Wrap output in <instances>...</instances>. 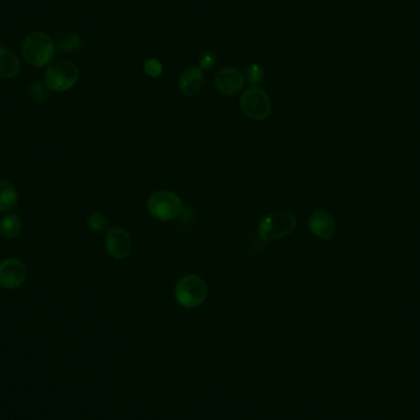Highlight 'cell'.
Segmentation results:
<instances>
[{
    "instance_id": "8fae6325",
    "label": "cell",
    "mask_w": 420,
    "mask_h": 420,
    "mask_svg": "<svg viewBox=\"0 0 420 420\" xmlns=\"http://www.w3.org/2000/svg\"><path fill=\"white\" fill-rule=\"evenodd\" d=\"M309 226H310L311 233H314L316 238L324 241L333 238L336 233V223L333 218L326 210H315L310 215Z\"/></svg>"
},
{
    "instance_id": "7c38bea8",
    "label": "cell",
    "mask_w": 420,
    "mask_h": 420,
    "mask_svg": "<svg viewBox=\"0 0 420 420\" xmlns=\"http://www.w3.org/2000/svg\"><path fill=\"white\" fill-rule=\"evenodd\" d=\"M21 70V63L14 52L0 47V79H13Z\"/></svg>"
},
{
    "instance_id": "2e32d148",
    "label": "cell",
    "mask_w": 420,
    "mask_h": 420,
    "mask_svg": "<svg viewBox=\"0 0 420 420\" xmlns=\"http://www.w3.org/2000/svg\"><path fill=\"white\" fill-rule=\"evenodd\" d=\"M246 78L252 87H258L265 79V72L260 65H251L247 68Z\"/></svg>"
},
{
    "instance_id": "6da1fadb",
    "label": "cell",
    "mask_w": 420,
    "mask_h": 420,
    "mask_svg": "<svg viewBox=\"0 0 420 420\" xmlns=\"http://www.w3.org/2000/svg\"><path fill=\"white\" fill-rule=\"evenodd\" d=\"M21 52L28 65L42 68L50 65L55 58V42L47 33L35 31L25 37Z\"/></svg>"
},
{
    "instance_id": "9a60e30c",
    "label": "cell",
    "mask_w": 420,
    "mask_h": 420,
    "mask_svg": "<svg viewBox=\"0 0 420 420\" xmlns=\"http://www.w3.org/2000/svg\"><path fill=\"white\" fill-rule=\"evenodd\" d=\"M87 226L94 233H102L109 226V220L106 218V215L102 214L100 211H94L87 218Z\"/></svg>"
},
{
    "instance_id": "e0dca14e",
    "label": "cell",
    "mask_w": 420,
    "mask_h": 420,
    "mask_svg": "<svg viewBox=\"0 0 420 420\" xmlns=\"http://www.w3.org/2000/svg\"><path fill=\"white\" fill-rule=\"evenodd\" d=\"M80 37L78 35H75V33H69L67 36L63 37V40L60 41V48L62 50H65V52H68V53H72V52H75V50H78L80 48Z\"/></svg>"
},
{
    "instance_id": "277c9868",
    "label": "cell",
    "mask_w": 420,
    "mask_h": 420,
    "mask_svg": "<svg viewBox=\"0 0 420 420\" xmlns=\"http://www.w3.org/2000/svg\"><path fill=\"white\" fill-rule=\"evenodd\" d=\"M79 80L78 65L70 60H58L47 68L45 84L53 92H65L75 87Z\"/></svg>"
},
{
    "instance_id": "4fadbf2b",
    "label": "cell",
    "mask_w": 420,
    "mask_h": 420,
    "mask_svg": "<svg viewBox=\"0 0 420 420\" xmlns=\"http://www.w3.org/2000/svg\"><path fill=\"white\" fill-rule=\"evenodd\" d=\"M18 196L16 188L5 179H0V213H6L18 206Z\"/></svg>"
},
{
    "instance_id": "ba28073f",
    "label": "cell",
    "mask_w": 420,
    "mask_h": 420,
    "mask_svg": "<svg viewBox=\"0 0 420 420\" xmlns=\"http://www.w3.org/2000/svg\"><path fill=\"white\" fill-rule=\"evenodd\" d=\"M106 251L114 260H123L132 251V238L123 228H112L105 238Z\"/></svg>"
},
{
    "instance_id": "d6986e66",
    "label": "cell",
    "mask_w": 420,
    "mask_h": 420,
    "mask_svg": "<svg viewBox=\"0 0 420 420\" xmlns=\"http://www.w3.org/2000/svg\"><path fill=\"white\" fill-rule=\"evenodd\" d=\"M216 60H218L216 53H214L213 50H206L201 55L199 67H201V70H210V69L214 68L215 65H216Z\"/></svg>"
},
{
    "instance_id": "52a82bcc",
    "label": "cell",
    "mask_w": 420,
    "mask_h": 420,
    "mask_svg": "<svg viewBox=\"0 0 420 420\" xmlns=\"http://www.w3.org/2000/svg\"><path fill=\"white\" fill-rule=\"evenodd\" d=\"M28 277L26 265L18 258H6L0 262V287L5 290L20 288Z\"/></svg>"
},
{
    "instance_id": "7a4b0ae2",
    "label": "cell",
    "mask_w": 420,
    "mask_h": 420,
    "mask_svg": "<svg viewBox=\"0 0 420 420\" xmlns=\"http://www.w3.org/2000/svg\"><path fill=\"white\" fill-rule=\"evenodd\" d=\"M174 294L178 305L184 309H196L206 302L208 285L199 275H184L176 284Z\"/></svg>"
},
{
    "instance_id": "ac0fdd59",
    "label": "cell",
    "mask_w": 420,
    "mask_h": 420,
    "mask_svg": "<svg viewBox=\"0 0 420 420\" xmlns=\"http://www.w3.org/2000/svg\"><path fill=\"white\" fill-rule=\"evenodd\" d=\"M144 72L150 78H159L162 74V63L156 58H149L144 63Z\"/></svg>"
},
{
    "instance_id": "30bf717a",
    "label": "cell",
    "mask_w": 420,
    "mask_h": 420,
    "mask_svg": "<svg viewBox=\"0 0 420 420\" xmlns=\"http://www.w3.org/2000/svg\"><path fill=\"white\" fill-rule=\"evenodd\" d=\"M206 84L204 73L198 67H189L183 70L178 79V89L183 95L188 97L196 96L203 90Z\"/></svg>"
},
{
    "instance_id": "9c48e42d",
    "label": "cell",
    "mask_w": 420,
    "mask_h": 420,
    "mask_svg": "<svg viewBox=\"0 0 420 420\" xmlns=\"http://www.w3.org/2000/svg\"><path fill=\"white\" fill-rule=\"evenodd\" d=\"M214 84L220 94L225 96H235L245 87V77L236 68H224L215 75Z\"/></svg>"
},
{
    "instance_id": "8992f818",
    "label": "cell",
    "mask_w": 420,
    "mask_h": 420,
    "mask_svg": "<svg viewBox=\"0 0 420 420\" xmlns=\"http://www.w3.org/2000/svg\"><path fill=\"white\" fill-rule=\"evenodd\" d=\"M240 107L248 118L265 121L272 112V102L268 94L260 87L247 89L240 97Z\"/></svg>"
},
{
    "instance_id": "3957f363",
    "label": "cell",
    "mask_w": 420,
    "mask_h": 420,
    "mask_svg": "<svg viewBox=\"0 0 420 420\" xmlns=\"http://www.w3.org/2000/svg\"><path fill=\"white\" fill-rule=\"evenodd\" d=\"M297 228V218L289 211L265 215L258 223V236L263 241H277L288 236Z\"/></svg>"
},
{
    "instance_id": "5bb4252c",
    "label": "cell",
    "mask_w": 420,
    "mask_h": 420,
    "mask_svg": "<svg viewBox=\"0 0 420 420\" xmlns=\"http://www.w3.org/2000/svg\"><path fill=\"white\" fill-rule=\"evenodd\" d=\"M21 230H23V223L18 215H6L0 221V233L4 238H15L20 235Z\"/></svg>"
},
{
    "instance_id": "5b68a950",
    "label": "cell",
    "mask_w": 420,
    "mask_h": 420,
    "mask_svg": "<svg viewBox=\"0 0 420 420\" xmlns=\"http://www.w3.org/2000/svg\"><path fill=\"white\" fill-rule=\"evenodd\" d=\"M184 206L181 198L176 193L166 189L153 193L148 201L149 214L161 221L177 219L182 214Z\"/></svg>"
}]
</instances>
